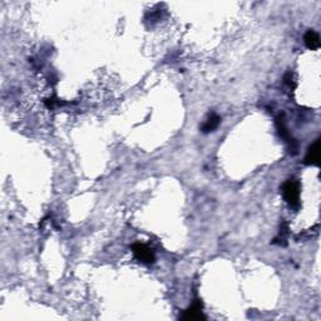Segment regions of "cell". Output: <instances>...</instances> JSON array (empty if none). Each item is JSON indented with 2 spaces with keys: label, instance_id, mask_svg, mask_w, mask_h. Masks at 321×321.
Here are the masks:
<instances>
[{
  "label": "cell",
  "instance_id": "5",
  "mask_svg": "<svg viewBox=\"0 0 321 321\" xmlns=\"http://www.w3.org/2000/svg\"><path fill=\"white\" fill-rule=\"evenodd\" d=\"M304 41H305V45H306L309 49H311V51H316V49H319L320 36L319 34L314 32V30H307V33L305 34L304 36Z\"/></svg>",
  "mask_w": 321,
  "mask_h": 321
},
{
  "label": "cell",
  "instance_id": "4",
  "mask_svg": "<svg viewBox=\"0 0 321 321\" xmlns=\"http://www.w3.org/2000/svg\"><path fill=\"white\" fill-rule=\"evenodd\" d=\"M305 164L307 166H319L320 163V140H315V142L307 150L305 156Z\"/></svg>",
  "mask_w": 321,
  "mask_h": 321
},
{
  "label": "cell",
  "instance_id": "1",
  "mask_svg": "<svg viewBox=\"0 0 321 321\" xmlns=\"http://www.w3.org/2000/svg\"><path fill=\"white\" fill-rule=\"evenodd\" d=\"M283 196L288 205L292 208H299L300 206V185L295 179H288L281 187Z\"/></svg>",
  "mask_w": 321,
  "mask_h": 321
},
{
  "label": "cell",
  "instance_id": "6",
  "mask_svg": "<svg viewBox=\"0 0 321 321\" xmlns=\"http://www.w3.org/2000/svg\"><path fill=\"white\" fill-rule=\"evenodd\" d=\"M221 122V118L217 116V114L212 113L210 117L207 118V121L203 123L202 126V132L203 133H208V132H212V130H215L216 128L218 127V124H220Z\"/></svg>",
  "mask_w": 321,
  "mask_h": 321
},
{
  "label": "cell",
  "instance_id": "3",
  "mask_svg": "<svg viewBox=\"0 0 321 321\" xmlns=\"http://www.w3.org/2000/svg\"><path fill=\"white\" fill-rule=\"evenodd\" d=\"M182 320H187V321H193V320H205V315L202 312V302L200 300H196L195 302L184 311V314L181 315Z\"/></svg>",
  "mask_w": 321,
  "mask_h": 321
},
{
  "label": "cell",
  "instance_id": "2",
  "mask_svg": "<svg viewBox=\"0 0 321 321\" xmlns=\"http://www.w3.org/2000/svg\"><path fill=\"white\" fill-rule=\"evenodd\" d=\"M132 251H133V254H134L135 258H137L138 261H141L142 263H146V265H151V263L155 262V260H156L155 254H153L152 249H150L147 245L137 242V244L132 245Z\"/></svg>",
  "mask_w": 321,
  "mask_h": 321
}]
</instances>
